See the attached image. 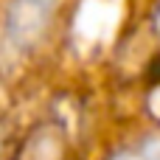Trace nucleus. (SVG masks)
I'll return each instance as SVG.
<instances>
[{
  "instance_id": "f257e3e1",
  "label": "nucleus",
  "mask_w": 160,
  "mask_h": 160,
  "mask_svg": "<svg viewBox=\"0 0 160 160\" xmlns=\"http://www.w3.org/2000/svg\"><path fill=\"white\" fill-rule=\"evenodd\" d=\"M59 0H11L6 8V39L17 51H31L51 25Z\"/></svg>"
}]
</instances>
